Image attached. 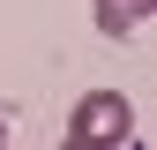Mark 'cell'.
I'll return each instance as SVG.
<instances>
[{
	"mask_svg": "<svg viewBox=\"0 0 157 150\" xmlns=\"http://www.w3.org/2000/svg\"><path fill=\"white\" fill-rule=\"evenodd\" d=\"M67 120H75V135H82V143H97V150H120V143L135 135V105L120 98V90H82Z\"/></svg>",
	"mask_w": 157,
	"mask_h": 150,
	"instance_id": "6da1fadb",
	"label": "cell"
},
{
	"mask_svg": "<svg viewBox=\"0 0 157 150\" xmlns=\"http://www.w3.org/2000/svg\"><path fill=\"white\" fill-rule=\"evenodd\" d=\"M90 15H97L105 38H135V30L157 15V0H90Z\"/></svg>",
	"mask_w": 157,
	"mask_h": 150,
	"instance_id": "7a4b0ae2",
	"label": "cell"
},
{
	"mask_svg": "<svg viewBox=\"0 0 157 150\" xmlns=\"http://www.w3.org/2000/svg\"><path fill=\"white\" fill-rule=\"evenodd\" d=\"M60 150H97V143H82V135H67V143H60Z\"/></svg>",
	"mask_w": 157,
	"mask_h": 150,
	"instance_id": "3957f363",
	"label": "cell"
},
{
	"mask_svg": "<svg viewBox=\"0 0 157 150\" xmlns=\"http://www.w3.org/2000/svg\"><path fill=\"white\" fill-rule=\"evenodd\" d=\"M0 150H8V120H0Z\"/></svg>",
	"mask_w": 157,
	"mask_h": 150,
	"instance_id": "277c9868",
	"label": "cell"
}]
</instances>
